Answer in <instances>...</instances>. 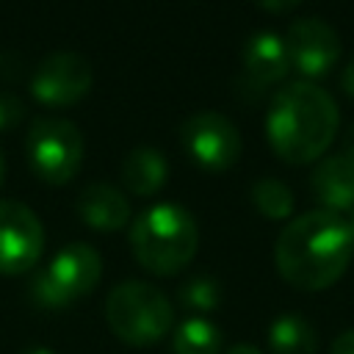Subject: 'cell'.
Here are the masks:
<instances>
[{
  "label": "cell",
  "instance_id": "8992f818",
  "mask_svg": "<svg viewBox=\"0 0 354 354\" xmlns=\"http://www.w3.org/2000/svg\"><path fill=\"white\" fill-rule=\"evenodd\" d=\"M30 169L53 185L69 183L83 163V133L75 122L61 116H39L25 136Z\"/></svg>",
  "mask_w": 354,
  "mask_h": 354
},
{
  "label": "cell",
  "instance_id": "44dd1931",
  "mask_svg": "<svg viewBox=\"0 0 354 354\" xmlns=\"http://www.w3.org/2000/svg\"><path fill=\"white\" fill-rule=\"evenodd\" d=\"M340 88H343V94L354 102V55L346 61V66H343V72H340Z\"/></svg>",
  "mask_w": 354,
  "mask_h": 354
},
{
  "label": "cell",
  "instance_id": "ac0fdd59",
  "mask_svg": "<svg viewBox=\"0 0 354 354\" xmlns=\"http://www.w3.org/2000/svg\"><path fill=\"white\" fill-rule=\"evenodd\" d=\"M177 299H180V307L191 313H210L221 304V285L210 274H196L180 285Z\"/></svg>",
  "mask_w": 354,
  "mask_h": 354
},
{
  "label": "cell",
  "instance_id": "484cf974",
  "mask_svg": "<svg viewBox=\"0 0 354 354\" xmlns=\"http://www.w3.org/2000/svg\"><path fill=\"white\" fill-rule=\"evenodd\" d=\"M3 180H6V158L0 152V185H3Z\"/></svg>",
  "mask_w": 354,
  "mask_h": 354
},
{
  "label": "cell",
  "instance_id": "603a6c76",
  "mask_svg": "<svg viewBox=\"0 0 354 354\" xmlns=\"http://www.w3.org/2000/svg\"><path fill=\"white\" fill-rule=\"evenodd\" d=\"M340 152L354 160V122L348 124V130H346V136H343V149H340Z\"/></svg>",
  "mask_w": 354,
  "mask_h": 354
},
{
  "label": "cell",
  "instance_id": "30bf717a",
  "mask_svg": "<svg viewBox=\"0 0 354 354\" xmlns=\"http://www.w3.org/2000/svg\"><path fill=\"white\" fill-rule=\"evenodd\" d=\"M282 39L290 58V69L304 75V80L324 77L340 61V36L321 17H301L290 22Z\"/></svg>",
  "mask_w": 354,
  "mask_h": 354
},
{
  "label": "cell",
  "instance_id": "5b68a950",
  "mask_svg": "<svg viewBox=\"0 0 354 354\" xmlns=\"http://www.w3.org/2000/svg\"><path fill=\"white\" fill-rule=\"evenodd\" d=\"M102 277V257L94 246L75 241L58 249L47 268L36 271L30 279V299L36 307L61 310L83 299L97 288Z\"/></svg>",
  "mask_w": 354,
  "mask_h": 354
},
{
  "label": "cell",
  "instance_id": "6da1fadb",
  "mask_svg": "<svg viewBox=\"0 0 354 354\" xmlns=\"http://www.w3.org/2000/svg\"><path fill=\"white\" fill-rule=\"evenodd\" d=\"M354 257V232L340 213L307 210L290 218L274 243L279 277L299 290L332 288Z\"/></svg>",
  "mask_w": 354,
  "mask_h": 354
},
{
  "label": "cell",
  "instance_id": "7a4b0ae2",
  "mask_svg": "<svg viewBox=\"0 0 354 354\" xmlns=\"http://www.w3.org/2000/svg\"><path fill=\"white\" fill-rule=\"evenodd\" d=\"M340 127L337 102L313 80L285 83L266 113V136L277 158L290 166L321 160Z\"/></svg>",
  "mask_w": 354,
  "mask_h": 354
},
{
  "label": "cell",
  "instance_id": "2e32d148",
  "mask_svg": "<svg viewBox=\"0 0 354 354\" xmlns=\"http://www.w3.org/2000/svg\"><path fill=\"white\" fill-rule=\"evenodd\" d=\"M221 343H224L221 329L202 315L185 318L171 335L174 354H221Z\"/></svg>",
  "mask_w": 354,
  "mask_h": 354
},
{
  "label": "cell",
  "instance_id": "5bb4252c",
  "mask_svg": "<svg viewBox=\"0 0 354 354\" xmlns=\"http://www.w3.org/2000/svg\"><path fill=\"white\" fill-rule=\"evenodd\" d=\"M169 174V163L155 147H136L122 160V183L136 196H152L163 188Z\"/></svg>",
  "mask_w": 354,
  "mask_h": 354
},
{
  "label": "cell",
  "instance_id": "cb8c5ba5",
  "mask_svg": "<svg viewBox=\"0 0 354 354\" xmlns=\"http://www.w3.org/2000/svg\"><path fill=\"white\" fill-rule=\"evenodd\" d=\"M224 354H263L257 346H252V343H235V346H230Z\"/></svg>",
  "mask_w": 354,
  "mask_h": 354
},
{
  "label": "cell",
  "instance_id": "9a60e30c",
  "mask_svg": "<svg viewBox=\"0 0 354 354\" xmlns=\"http://www.w3.org/2000/svg\"><path fill=\"white\" fill-rule=\"evenodd\" d=\"M271 354H318V337L310 321L299 313H282L268 326Z\"/></svg>",
  "mask_w": 354,
  "mask_h": 354
},
{
  "label": "cell",
  "instance_id": "3957f363",
  "mask_svg": "<svg viewBox=\"0 0 354 354\" xmlns=\"http://www.w3.org/2000/svg\"><path fill=\"white\" fill-rule=\"evenodd\" d=\"M130 249L141 268L158 277H171L194 260L199 249V227L185 207L160 202L136 216L130 227Z\"/></svg>",
  "mask_w": 354,
  "mask_h": 354
},
{
  "label": "cell",
  "instance_id": "4316f807",
  "mask_svg": "<svg viewBox=\"0 0 354 354\" xmlns=\"http://www.w3.org/2000/svg\"><path fill=\"white\" fill-rule=\"evenodd\" d=\"M346 221H348V227H351V232H354V210H351V216H348Z\"/></svg>",
  "mask_w": 354,
  "mask_h": 354
},
{
  "label": "cell",
  "instance_id": "7c38bea8",
  "mask_svg": "<svg viewBox=\"0 0 354 354\" xmlns=\"http://www.w3.org/2000/svg\"><path fill=\"white\" fill-rule=\"evenodd\" d=\"M310 191L324 210L340 216L343 210H354V160L343 152L321 158L310 174Z\"/></svg>",
  "mask_w": 354,
  "mask_h": 354
},
{
  "label": "cell",
  "instance_id": "9c48e42d",
  "mask_svg": "<svg viewBox=\"0 0 354 354\" xmlns=\"http://www.w3.org/2000/svg\"><path fill=\"white\" fill-rule=\"evenodd\" d=\"M91 80L94 75H91L88 58H83L80 53L61 50L39 61V66L30 75V94L41 105L61 108L86 97L91 88Z\"/></svg>",
  "mask_w": 354,
  "mask_h": 354
},
{
  "label": "cell",
  "instance_id": "4fadbf2b",
  "mask_svg": "<svg viewBox=\"0 0 354 354\" xmlns=\"http://www.w3.org/2000/svg\"><path fill=\"white\" fill-rule=\"evenodd\" d=\"M77 216L91 230L116 232L130 221V202L111 183H91L77 196Z\"/></svg>",
  "mask_w": 354,
  "mask_h": 354
},
{
  "label": "cell",
  "instance_id": "e0dca14e",
  "mask_svg": "<svg viewBox=\"0 0 354 354\" xmlns=\"http://www.w3.org/2000/svg\"><path fill=\"white\" fill-rule=\"evenodd\" d=\"M249 196H252V205H254L266 218L285 221V218H290V213H293V191H290L282 180H277V177H260V180L252 185Z\"/></svg>",
  "mask_w": 354,
  "mask_h": 354
},
{
  "label": "cell",
  "instance_id": "8fae6325",
  "mask_svg": "<svg viewBox=\"0 0 354 354\" xmlns=\"http://www.w3.org/2000/svg\"><path fill=\"white\" fill-rule=\"evenodd\" d=\"M241 61H243V83L254 91H263L268 86L285 80V75L290 69L285 39L271 30L254 33L243 47Z\"/></svg>",
  "mask_w": 354,
  "mask_h": 354
},
{
  "label": "cell",
  "instance_id": "d6986e66",
  "mask_svg": "<svg viewBox=\"0 0 354 354\" xmlns=\"http://www.w3.org/2000/svg\"><path fill=\"white\" fill-rule=\"evenodd\" d=\"M25 105L19 97H14L11 91H0V130H11L22 122Z\"/></svg>",
  "mask_w": 354,
  "mask_h": 354
},
{
  "label": "cell",
  "instance_id": "d4e9b609",
  "mask_svg": "<svg viewBox=\"0 0 354 354\" xmlns=\"http://www.w3.org/2000/svg\"><path fill=\"white\" fill-rule=\"evenodd\" d=\"M22 354H53L50 348H41V346H36V348H28V351H22Z\"/></svg>",
  "mask_w": 354,
  "mask_h": 354
},
{
  "label": "cell",
  "instance_id": "277c9868",
  "mask_svg": "<svg viewBox=\"0 0 354 354\" xmlns=\"http://www.w3.org/2000/svg\"><path fill=\"white\" fill-rule=\"evenodd\" d=\"M105 321L122 343L147 348L160 343L171 332L174 304L160 288L141 279H127L108 293Z\"/></svg>",
  "mask_w": 354,
  "mask_h": 354
},
{
  "label": "cell",
  "instance_id": "52a82bcc",
  "mask_svg": "<svg viewBox=\"0 0 354 354\" xmlns=\"http://www.w3.org/2000/svg\"><path fill=\"white\" fill-rule=\"evenodd\" d=\"M180 141L191 160L210 171L230 169L241 155V133L218 111L191 113L180 124Z\"/></svg>",
  "mask_w": 354,
  "mask_h": 354
},
{
  "label": "cell",
  "instance_id": "7402d4cb",
  "mask_svg": "<svg viewBox=\"0 0 354 354\" xmlns=\"http://www.w3.org/2000/svg\"><path fill=\"white\" fill-rule=\"evenodd\" d=\"M260 8H266V11H274V14H282V11H290V8H296L301 0H254Z\"/></svg>",
  "mask_w": 354,
  "mask_h": 354
},
{
  "label": "cell",
  "instance_id": "ffe728a7",
  "mask_svg": "<svg viewBox=\"0 0 354 354\" xmlns=\"http://www.w3.org/2000/svg\"><path fill=\"white\" fill-rule=\"evenodd\" d=\"M329 354H354V329L340 332V335L332 340Z\"/></svg>",
  "mask_w": 354,
  "mask_h": 354
},
{
  "label": "cell",
  "instance_id": "ba28073f",
  "mask_svg": "<svg viewBox=\"0 0 354 354\" xmlns=\"http://www.w3.org/2000/svg\"><path fill=\"white\" fill-rule=\"evenodd\" d=\"M44 252V227L39 216L14 199H0V274L30 271Z\"/></svg>",
  "mask_w": 354,
  "mask_h": 354
}]
</instances>
